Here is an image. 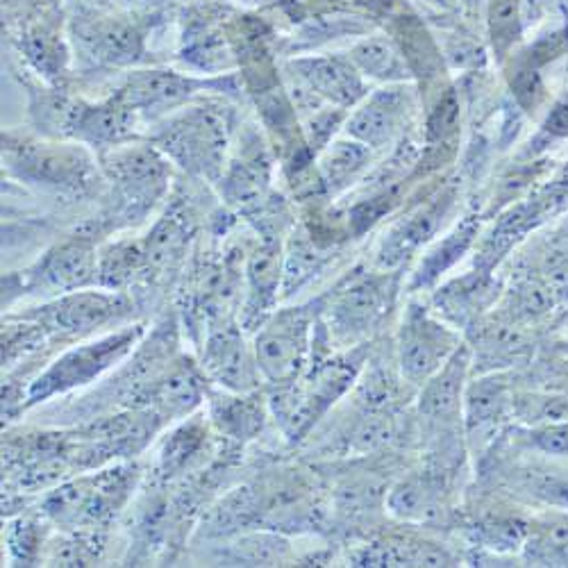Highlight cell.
<instances>
[{
	"mask_svg": "<svg viewBox=\"0 0 568 568\" xmlns=\"http://www.w3.org/2000/svg\"><path fill=\"white\" fill-rule=\"evenodd\" d=\"M103 550V537L99 530H71L69 537L49 544V557L55 566H91L99 561Z\"/></svg>",
	"mask_w": 568,
	"mask_h": 568,
	"instance_id": "33",
	"label": "cell"
},
{
	"mask_svg": "<svg viewBox=\"0 0 568 568\" xmlns=\"http://www.w3.org/2000/svg\"><path fill=\"white\" fill-rule=\"evenodd\" d=\"M141 473L134 464H114L58 485L41 500L43 514L64 530H101L132 498Z\"/></svg>",
	"mask_w": 568,
	"mask_h": 568,
	"instance_id": "1",
	"label": "cell"
},
{
	"mask_svg": "<svg viewBox=\"0 0 568 568\" xmlns=\"http://www.w3.org/2000/svg\"><path fill=\"white\" fill-rule=\"evenodd\" d=\"M528 339L520 333V327H516L511 321L507 325H494L485 327L478 335V355L476 362L480 359V366L485 371L489 368H500V366H511L516 359L524 357L528 353Z\"/></svg>",
	"mask_w": 568,
	"mask_h": 568,
	"instance_id": "26",
	"label": "cell"
},
{
	"mask_svg": "<svg viewBox=\"0 0 568 568\" xmlns=\"http://www.w3.org/2000/svg\"><path fill=\"white\" fill-rule=\"evenodd\" d=\"M528 446L550 455V457H568V420L539 425V428H528Z\"/></svg>",
	"mask_w": 568,
	"mask_h": 568,
	"instance_id": "36",
	"label": "cell"
},
{
	"mask_svg": "<svg viewBox=\"0 0 568 568\" xmlns=\"http://www.w3.org/2000/svg\"><path fill=\"white\" fill-rule=\"evenodd\" d=\"M355 561V566H450L453 559L444 548H433V544L389 539L371 544Z\"/></svg>",
	"mask_w": 568,
	"mask_h": 568,
	"instance_id": "22",
	"label": "cell"
},
{
	"mask_svg": "<svg viewBox=\"0 0 568 568\" xmlns=\"http://www.w3.org/2000/svg\"><path fill=\"white\" fill-rule=\"evenodd\" d=\"M134 316V303L125 292H91L80 290L55 296L53 301L19 314L39 323L51 339L73 342L84 337H99L114 325H128Z\"/></svg>",
	"mask_w": 568,
	"mask_h": 568,
	"instance_id": "4",
	"label": "cell"
},
{
	"mask_svg": "<svg viewBox=\"0 0 568 568\" xmlns=\"http://www.w3.org/2000/svg\"><path fill=\"white\" fill-rule=\"evenodd\" d=\"M290 544L280 535H242L227 550V566H277L287 559Z\"/></svg>",
	"mask_w": 568,
	"mask_h": 568,
	"instance_id": "30",
	"label": "cell"
},
{
	"mask_svg": "<svg viewBox=\"0 0 568 568\" xmlns=\"http://www.w3.org/2000/svg\"><path fill=\"white\" fill-rule=\"evenodd\" d=\"M232 132V110L223 103H203L164 123L158 149L192 173L214 178L221 171Z\"/></svg>",
	"mask_w": 568,
	"mask_h": 568,
	"instance_id": "5",
	"label": "cell"
},
{
	"mask_svg": "<svg viewBox=\"0 0 568 568\" xmlns=\"http://www.w3.org/2000/svg\"><path fill=\"white\" fill-rule=\"evenodd\" d=\"M455 114H457V101H455L453 97H448V99L439 105L437 114L433 116V121H430V132H433V134H442V132H446L448 128H453Z\"/></svg>",
	"mask_w": 568,
	"mask_h": 568,
	"instance_id": "40",
	"label": "cell"
},
{
	"mask_svg": "<svg viewBox=\"0 0 568 568\" xmlns=\"http://www.w3.org/2000/svg\"><path fill=\"white\" fill-rule=\"evenodd\" d=\"M383 503L387 505V485L373 476L346 478L335 487V507L348 518L364 516Z\"/></svg>",
	"mask_w": 568,
	"mask_h": 568,
	"instance_id": "31",
	"label": "cell"
},
{
	"mask_svg": "<svg viewBox=\"0 0 568 568\" xmlns=\"http://www.w3.org/2000/svg\"><path fill=\"white\" fill-rule=\"evenodd\" d=\"M500 282L489 271H476L450 280L433 296L435 312L453 327H473L480 316L498 301Z\"/></svg>",
	"mask_w": 568,
	"mask_h": 568,
	"instance_id": "13",
	"label": "cell"
},
{
	"mask_svg": "<svg viewBox=\"0 0 568 568\" xmlns=\"http://www.w3.org/2000/svg\"><path fill=\"white\" fill-rule=\"evenodd\" d=\"M323 301L271 314L255 335V357L264 381L273 387L294 385L310 366L316 318Z\"/></svg>",
	"mask_w": 568,
	"mask_h": 568,
	"instance_id": "3",
	"label": "cell"
},
{
	"mask_svg": "<svg viewBox=\"0 0 568 568\" xmlns=\"http://www.w3.org/2000/svg\"><path fill=\"white\" fill-rule=\"evenodd\" d=\"M548 130L557 134H568V108H557L548 119Z\"/></svg>",
	"mask_w": 568,
	"mask_h": 568,
	"instance_id": "42",
	"label": "cell"
},
{
	"mask_svg": "<svg viewBox=\"0 0 568 568\" xmlns=\"http://www.w3.org/2000/svg\"><path fill=\"white\" fill-rule=\"evenodd\" d=\"M473 364V351L462 344L448 362L420 387L418 396V416L435 437L450 430L453 425H459L464 394H466V377Z\"/></svg>",
	"mask_w": 568,
	"mask_h": 568,
	"instance_id": "11",
	"label": "cell"
},
{
	"mask_svg": "<svg viewBox=\"0 0 568 568\" xmlns=\"http://www.w3.org/2000/svg\"><path fill=\"white\" fill-rule=\"evenodd\" d=\"M511 418H518L528 428L568 420V394L564 392H524L514 394Z\"/></svg>",
	"mask_w": 568,
	"mask_h": 568,
	"instance_id": "28",
	"label": "cell"
},
{
	"mask_svg": "<svg viewBox=\"0 0 568 568\" xmlns=\"http://www.w3.org/2000/svg\"><path fill=\"white\" fill-rule=\"evenodd\" d=\"M141 271H144V251L134 244L108 246L99 255V284L105 290L119 292Z\"/></svg>",
	"mask_w": 568,
	"mask_h": 568,
	"instance_id": "32",
	"label": "cell"
},
{
	"mask_svg": "<svg viewBox=\"0 0 568 568\" xmlns=\"http://www.w3.org/2000/svg\"><path fill=\"white\" fill-rule=\"evenodd\" d=\"M528 559L539 566H568V516H550L528 539Z\"/></svg>",
	"mask_w": 568,
	"mask_h": 568,
	"instance_id": "29",
	"label": "cell"
},
{
	"mask_svg": "<svg viewBox=\"0 0 568 568\" xmlns=\"http://www.w3.org/2000/svg\"><path fill=\"white\" fill-rule=\"evenodd\" d=\"M405 114V99L398 91H381L348 123V132L364 146H385L398 132Z\"/></svg>",
	"mask_w": 568,
	"mask_h": 568,
	"instance_id": "19",
	"label": "cell"
},
{
	"mask_svg": "<svg viewBox=\"0 0 568 568\" xmlns=\"http://www.w3.org/2000/svg\"><path fill=\"white\" fill-rule=\"evenodd\" d=\"M196 84L192 78L178 75L173 71H144L134 73L128 84L121 89L119 99L132 108L136 114H162L180 103H184L189 97H194Z\"/></svg>",
	"mask_w": 568,
	"mask_h": 568,
	"instance_id": "16",
	"label": "cell"
},
{
	"mask_svg": "<svg viewBox=\"0 0 568 568\" xmlns=\"http://www.w3.org/2000/svg\"><path fill=\"white\" fill-rule=\"evenodd\" d=\"M99 284V257L84 236L55 246L30 271H26V290L30 294L62 296Z\"/></svg>",
	"mask_w": 568,
	"mask_h": 568,
	"instance_id": "10",
	"label": "cell"
},
{
	"mask_svg": "<svg viewBox=\"0 0 568 568\" xmlns=\"http://www.w3.org/2000/svg\"><path fill=\"white\" fill-rule=\"evenodd\" d=\"M444 205H446V201L435 203L430 207L420 210L418 214L409 216L405 223H400L392 232V240L385 244L381 257H377L381 266H398L403 260L409 257L412 251H416L423 242H428L430 234L437 227V221L444 214Z\"/></svg>",
	"mask_w": 568,
	"mask_h": 568,
	"instance_id": "25",
	"label": "cell"
},
{
	"mask_svg": "<svg viewBox=\"0 0 568 568\" xmlns=\"http://www.w3.org/2000/svg\"><path fill=\"white\" fill-rule=\"evenodd\" d=\"M514 392L503 375H485L470 383L464 394V420L468 439L489 442L505 418L511 416Z\"/></svg>",
	"mask_w": 568,
	"mask_h": 568,
	"instance_id": "15",
	"label": "cell"
},
{
	"mask_svg": "<svg viewBox=\"0 0 568 568\" xmlns=\"http://www.w3.org/2000/svg\"><path fill=\"white\" fill-rule=\"evenodd\" d=\"M80 39L89 58L97 62L128 64L139 58V37L134 34V30L114 21L87 26L80 32Z\"/></svg>",
	"mask_w": 568,
	"mask_h": 568,
	"instance_id": "24",
	"label": "cell"
},
{
	"mask_svg": "<svg viewBox=\"0 0 568 568\" xmlns=\"http://www.w3.org/2000/svg\"><path fill=\"white\" fill-rule=\"evenodd\" d=\"M368 162V151L364 144H335L323 158L321 171L323 180L329 189H342L346 186Z\"/></svg>",
	"mask_w": 568,
	"mask_h": 568,
	"instance_id": "35",
	"label": "cell"
},
{
	"mask_svg": "<svg viewBox=\"0 0 568 568\" xmlns=\"http://www.w3.org/2000/svg\"><path fill=\"white\" fill-rule=\"evenodd\" d=\"M355 64L371 78L377 80H403L407 78L405 62L394 51V45L381 39H371L359 43L353 53Z\"/></svg>",
	"mask_w": 568,
	"mask_h": 568,
	"instance_id": "34",
	"label": "cell"
},
{
	"mask_svg": "<svg viewBox=\"0 0 568 568\" xmlns=\"http://www.w3.org/2000/svg\"><path fill=\"white\" fill-rule=\"evenodd\" d=\"M476 232H478V227L470 221L464 223L457 232H453L442 246H437L428 257L423 260V264L414 273L412 290H423V287H430V284H435L442 277V273H446L457 260H462V255L468 251Z\"/></svg>",
	"mask_w": 568,
	"mask_h": 568,
	"instance_id": "27",
	"label": "cell"
},
{
	"mask_svg": "<svg viewBox=\"0 0 568 568\" xmlns=\"http://www.w3.org/2000/svg\"><path fill=\"white\" fill-rule=\"evenodd\" d=\"M39 526L34 524V520H28V518H19L17 524H12L10 528V550L12 555L23 561V564H32L37 555H41V537H39Z\"/></svg>",
	"mask_w": 568,
	"mask_h": 568,
	"instance_id": "37",
	"label": "cell"
},
{
	"mask_svg": "<svg viewBox=\"0 0 568 568\" xmlns=\"http://www.w3.org/2000/svg\"><path fill=\"white\" fill-rule=\"evenodd\" d=\"M557 392H564V394H568V362H564V366H561V373L557 375Z\"/></svg>",
	"mask_w": 568,
	"mask_h": 568,
	"instance_id": "43",
	"label": "cell"
},
{
	"mask_svg": "<svg viewBox=\"0 0 568 568\" xmlns=\"http://www.w3.org/2000/svg\"><path fill=\"white\" fill-rule=\"evenodd\" d=\"M566 45H568V30L557 32V34L548 37L544 43H539V49H537V60H539V62L552 60V58H557V55L566 49Z\"/></svg>",
	"mask_w": 568,
	"mask_h": 568,
	"instance_id": "41",
	"label": "cell"
},
{
	"mask_svg": "<svg viewBox=\"0 0 568 568\" xmlns=\"http://www.w3.org/2000/svg\"><path fill=\"white\" fill-rule=\"evenodd\" d=\"M189 227L182 216H164L155 230L149 234V244L144 251V271L153 280H160L175 271L186 253Z\"/></svg>",
	"mask_w": 568,
	"mask_h": 568,
	"instance_id": "21",
	"label": "cell"
},
{
	"mask_svg": "<svg viewBox=\"0 0 568 568\" xmlns=\"http://www.w3.org/2000/svg\"><path fill=\"white\" fill-rule=\"evenodd\" d=\"M296 75L318 99L342 108L357 103L364 97V84L357 69L342 58H314L294 62Z\"/></svg>",
	"mask_w": 568,
	"mask_h": 568,
	"instance_id": "18",
	"label": "cell"
},
{
	"mask_svg": "<svg viewBox=\"0 0 568 568\" xmlns=\"http://www.w3.org/2000/svg\"><path fill=\"white\" fill-rule=\"evenodd\" d=\"M516 93H518V99L524 101L526 105H535L537 103V99L541 97V80H539V75L537 73H532V71H528V73H524V75H518V80H516Z\"/></svg>",
	"mask_w": 568,
	"mask_h": 568,
	"instance_id": "39",
	"label": "cell"
},
{
	"mask_svg": "<svg viewBox=\"0 0 568 568\" xmlns=\"http://www.w3.org/2000/svg\"><path fill=\"white\" fill-rule=\"evenodd\" d=\"M462 346L457 329L435 310L412 301L396 335V362L409 387H423Z\"/></svg>",
	"mask_w": 568,
	"mask_h": 568,
	"instance_id": "7",
	"label": "cell"
},
{
	"mask_svg": "<svg viewBox=\"0 0 568 568\" xmlns=\"http://www.w3.org/2000/svg\"><path fill=\"white\" fill-rule=\"evenodd\" d=\"M396 298V284L389 273L362 275L351 280L348 287L329 296L323 307L329 344L359 346L383 325Z\"/></svg>",
	"mask_w": 568,
	"mask_h": 568,
	"instance_id": "6",
	"label": "cell"
},
{
	"mask_svg": "<svg viewBox=\"0 0 568 568\" xmlns=\"http://www.w3.org/2000/svg\"><path fill=\"white\" fill-rule=\"evenodd\" d=\"M141 337H144V325L134 323L119 327L116 333L99 335L82 346L67 351L30 383L21 409H30L55 396L97 383L101 375H105L132 353Z\"/></svg>",
	"mask_w": 568,
	"mask_h": 568,
	"instance_id": "2",
	"label": "cell"
},
{
	"mask_svg": "<svg viewBox=\"0 0 568 568\" xmlns=\"http://www.w3.org/2000/svg\"><path fill=\"white\" fill-rule=\"evenodd\" d=\"M516 17H518V0H494L491 6V23H494V39L509 41L516 32Z\"/></svg>",
	"mask_w": 568,
	"mask_h": 568,
	"instance_id": "38",
	"label": "cell"
},
{
	"mask_svg": "<svg viewBox=\"0 0 568 568\" xmlns=\"http://www.w3.org/2000/svg\"><path fill=\"white\" fill-rule=\"evenodd\" d=\"M203 368L212 383L236 394L255 392L262 377L255 348L246 344L242 329L223 316L212 321L207 329Z\"/></svg>",
	"mask_w": 568,
	"mask_h": 568,
	"instance_id": "9",
	"label": "cell"
},
{
	"mask_svg": "<svg viewBox=\"0 0 568 568\" xmlns=\"http://www.w3.org/2000/svg\"><path fill=\"white\" fill-rule=\"evenodd\" d=\"M442 505V485L433 473L405 478L387 496V507L407 520H428L439 511Z\"/></svg>",
	"mask_w": 568,
	"mask_h": 568,
	"instance_id": "23",
	"label": "cell"
},
{
	"mask_svg": "<svg viewBox=\"0 0 568 568\" xmlns=\"http://www.w3.org/2000/svg\"><path fill=\"white\" fill-rule=\"evenodd\" d=\"M105 169L121 196V212L139 221L166 192L169 166L151 146H128L105 158Z\"/></svg>",
	"mask_w": 568,
	"mask_h": 568,
	"instance_id": "8",
	"label": "cell"
},
{
	"mask_svg": "<svg viewBox=\"0 0 568 568\" xmlns=\"http://www.w3.org/2000/svg\"><path fill=\"white\" fill-rule=\"evenodd\" d=\"M194 416L189 423H182L162 444L158 470L164 480H173L178 476L196 466L207 450V425Z\"/></svg>",
	"mask_w": 568,
	"mask_h": 568,
	"instance_id": "20",
	"label": "cell"
},
{
	"mask_svg": "<svg viewBox=\"0 0 568 568\" xmlns=\"http://www.w3.org/2000/svg\"><path fill=\"white\" fill-rule=\"evenodd\" d=\"M207 373L192 357L180 355L158 381L141 392L132 407L158 412L166 423L192 414L210 394Z\"/></svg>",
	"mask_w": 568,
	"mask_h": 568,
	"instance_id": "12",
	"label": "cell"
},
{
	"mask_svg": "<svg viewBox=\"0 0 568 568\" xmlns=\"http://www.w3.org/2000/svg\"><path fill=\"white\" fill-rule=\"evenodd\" d=\"M210 420L214 428L236 442L248 444L260 437L266 425V407L255 392H210Z\"/></svg>",
	"mask_w": 568,
	"mask_h": 568,
	"instance_id": "17",
	"label": "cell"
},
{
	"mask_svg": "<svg viewBox=\"0 0 568 568\" xmlns=\"http://www.w3.org/2000/svg\"><path fill=\"white\" fill-rule=\"evenodd\" d=\"M8 158L12 166H19L30 180L49 184H75L89 175L91 164L80 149L34 144V141H26L21 146L8 141Z\"/></svg>",
	"mask_w": 568,
	"mask_h": 568,
	"instance_id": "14",
	"label": "cell"
}]
</instances>
